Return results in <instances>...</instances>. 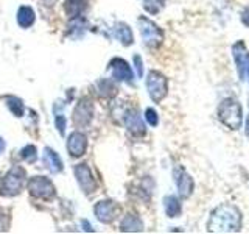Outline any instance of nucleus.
I'll return each instance as SVG.
<instances>
[{
	"label": "nucleus",
	"mask_w": 249,
	"mask_h": 234,
	"mask_svg": "<svg viewBox=\"0 0 249 234\" xmlns=\"http://www.w3.org/2000/svg\"><path fill=\"white\" fill-rule=\"evenodd\" d=\"M243 225V214L238 206L232 203H221L212 213L207 222L210 233H238Z\"/></svg>",
	"instance_id": "obj_1"
},
{
	"label": "nucleus",
	"mask_w": 249,
	"mask_h": 234,
	"mask_svg": "<svg viewBox=\"0 0 249 234\" xmlns=\"http://www.w3.org/2000/svg\"><path fill=\"white\" fill-rule=\"evenodd\" d=\"M218 120L232 131L241 128L243 108L235 97H226L220 101V105H218Z\"/></svg>",
	"instance_id": "obj_2"
},
{
	"label": "nucleus",
	"mask_w": 249,
	"mask_h": 234,
	"mask_svg": "<svg viewBox=\"0 0 249 234\" xmlns=\"http://www.w3.org/2000/svg\"><path fill=\"white\" fill-rule=\"evenodd\" d=\"M27 181V172L20 166H13L10 170L6 172L2 184H0V194L3 197H16L19 195L25 186Z\"/></svg>",
	"instance_id": "obj_3"
},
{
	"label": "nucleus",
	"mask_w": 249,
	"mask_h": 234,
	"mask_svg": "<svg viewBox=\"0 0 249 234\" xmlns=\"http://www.w3.org/2000/svg\"><path fill=\"white\" fill-rule=\"evenodd\" d=\"M137 27L140 36H142L143 45H146L148 49H159L163 42V30L158 23L148 19L146 16H140L137 19Z\"/></svg>",
	"instance_id": "obj_4"
},
{
	"label": "nucleus",
	"mask_w": 249,
	"mask_h": 234,
	"mask_svg": "<svg viewBox=\"0 0 249 234\" xmlns=\"http://www.w3.org/2000/svg\"><path fill=\"white\" fill-rule=\"evenodd\" d=\"M146 89L154 103H160L168 94V78L159 70H150L146 77Z\"/></svg>",
	"instance_id": "obj_5"
},
{
	"label": "nucleus",
	"mask_w": 249,
	"mask_h": 234,
	"mask_svg": "<svg viewBox=\"0 0 249 234\" xmlns=\"http://www.w3.org/2000/svg\"><path fill=\"white\" fill-rule=\"evenodd\" d=\"M28 192L31 197H35L37 200H44V201H50L56 197V189H54V184L50 181L49 178L36 175L33 178H30L28 181Z\"/></svg>",
	"instance_id": "obj_6"
},
{
	"label": "nucleus",
	"mask_w": 249,
	"mask_h": 234,
	"mask_svg": "<svg viewBox=\"0 0 249 234\" xmlns=\"http://www.w3.org/2000/svg\"><path fill=\"white\" fill-rule=\"evenodd\" d=\"M173 181L176 184L179 197L182 200H187L192 197L193 189H195V181H193L192 175L182 166L173 167Z\"/></svg>",
	"instance_id": "obj_7"
},
{
	"label": "nucleus",
	"mask_w": 249,
	"mask_h": 234,
	"mask_svg": "<svg viewBox=\"0 0 249 234\" xmlns=\"http://www.w3.org/2000/svg\"><path fill=\"white\" fill-rule=\"evenodd\" d=\"M75 176H76V181L80 184L81 191L86 194V195H92L93 192L97 191V179L93 176L90 167L88 164H78L75 167Z\"/></svg>",
	"instance_id": "obj_8"
},
{
	"label": "nucleus",
	"mask_w": 249,
	"mask_h": 234,
	"mask_svg": "<svg viewBox=\"0 0 249 234\" xmlns=\"http://www.w3.org/2000/svg\"><path fill=\"white\" fill-rule=\"evenodd\" d=\"M72 119H73V123L76 125V127H80V128L88 127L93 119V103H92L90 98L83 97L80 101H78V105L75 106Z\"/></svg>",
	"instance_id": "obj_9"
},
{
	"label": "nucleus",
	"mask_w": 249,
	"mask_h": 234,
	"mask_svg": "<svg viewBox=\"0 0 249 234\" xmlns=\"http://www.w3.org/2000/svg\"><path fill=\"white\" fill-rule=\"evenodd\" d=\"M123 116V123L126 130L131 133L132 136L136 137H142L146 135V128H145V122L142 119V116L139 114L137 109H126V111L122 113Z\"/></svg>",
	"instance_id": "obj_10"
},
{
	"label": "nucleus",
	"mask_w": 249,
	"mask_h": 234,
	"mask_svg": "<svg viewBox=\"0 0 249 234\" xmlns=\"http://www.w3.org/2000/svg\"><path fill=\"white\" fill-rule=\"evenodd\" d=\"M93 213L101 223H112L117 218V214H119V205L112 200L98 201L93 208Z\"/></svg>",
	"instance_id": "obj_11"
},
{
	"label": "nucleus",
	"mask_w": 249,
	"mask_h": 234,
	"mask_svg": "<svg viewBox=\"0 0 249 234\" xmlns=\"http://www.w3.org/2000/svg\"><path fill=\"white\" fill-rule=\"evenodd\" d=\"M109 67L112 70V77L117 81L120 83H128L131 84L134 81V74H132V69L123 58H112L109 62Z\"/></svg>",
	"instance_id": "obj_12"
},
{
	"label": "nucleus",
	"mask_w": 249,
	"mask_h": 234,
	"mask_svg": "<svg viewBox=\"0 0 249 234\" xmlns=\"http://www.w3.org/2000/svg\"><path fill=\"white\" fill-rule=\"evenodd\" d=\"M88 148V137L83 135L81 131H73L70 133V136L67 137V152L72 158H81L86 153Z\"/></svg>",
	"instance_id": "obj_13"
},
{
	"label": "nucleus",
	"mask_w": 249,
	"mask_h": 234,
	"mask_svg": "<svg viewBox=\"0 0 249 234\" xmlns=\"http://www.w3.org/2000/svg\"><path fill=\"white\" fill-rule=\"evenodd\" d=\"M248 49L243 41H237L232 45V55H233V62H235V69L238 72V78L241 81L245 80V64L248 58Z\"/></svg>",
	"instance_id": "obj_14"
},
{
	"label": "nucleus",
	"mask_w": 249,
	"mask_h": 234,
	"mask_svg": "<svg viewBox=\"0 0 249 234\" xmlns=\"http://www.w3.org/2000/svg\"><path fill=\"white\" fill-rule=\"evenodd\" d=\"M44 164L52 174H59V172H62V169H64L61 156L50 147H45V150H44Z\"/></svg>",
	"instance_id": "obj_15"
},
{
	"label": "nucleus",
	"mask_w": 249,
	"mask_h": 234,
	"mask_svg": "<svg viewBox=\"0 0 249 234\" xmlns=\"http://www.w3.org/2000/svg\"><path fill=\"white\" fill-rule=\"evenodd\" d=\"M143 230V222L137 214H126L120 222V231L123 233H140Z\"/></svg>",
	"instance_id": "obj_16"
},
{
	"label": "nucleus",
	"mask_w": 249,
	"mask_h": 234,
	"mask_svg": "<svg viewBox=\"0 0 249 234\" xmlns=\"http://www.w3.org/2000/svg\"><path fill=\"white\" fill-rule=\"evenodd\" d=\"M114 36L119 39V42L122 45H124V47H129V45L134 44V35H132V30L124 22L115 23V27H114Z\"/></svg>",
	"instance_id": "obj_17"
},
{
	"label": "nucleus",
	"mask_w": 249,
	"mask_h": 234,
	"mask_svg": "<svg viewBox=\"0 0 249 234\" xmlns=\"http://www.w3.org/2000/svg\"><path fill=\"white\" fill-rule=\"evenodd\" d=\"M163 209H165V214L170 218H176L182 214V203L181 198L176 197V195H167L163 198Z\"/></svg>",
	"instance_id": "obj_18"
},
{
	"label": "nucleus",
	"mask_w": 249,
	"mask_h": 234,
	"mask_svg": "<svg viewBox=\"0 0 249 234\" xmlns=\"http://www.w3.org/2000/svg\"><path fill=\"white\" fill-rule=\"evenodd\" d=\"M18 25L20 28H30L36 20L35 10L31 6H20L18 10Z\"/></svg>",
	"instance_id": "obj_19"
},
{
	"label": "nucleus",
	"mask_w": 249,
	"mask_h": 234,
	"mask_svg": "<svg viewBox=\"0 0 249 234\" xmlns=\"http://www.w3.org/2000/svg\"><path fill=\"white\" fill-rule=\"evenodd\" d=\"M86 6H88L86 0H66L64 10L70 19H78L86 10Z\"/></svg>",
	"instance_id": "obj_20"
},
{
	"label": "nucleus",
	"mask_w": 249,
	"mask_h": 234,
	"mask_svg": "<svg viewBox=\"0 0 249 234\" xmlns=\"http://www.w3.org/2000/svg\"><path fill=\"white\" fill-rule=\"evenodd\" d=\"M95 89H97L98 96L103 98H112L117 94V86L114 84L112 80H107V78H103V80L97 81Z\"/></svg>",
	"instance_id": "obj_21"
},
{
	"label": "nucleus",
	"mask_w": 249,
	"mask_h": 234,
	"mask_svg": "<svg viewBox=\"0 0 249 234\" xmlns=\"http://www.w3.org/2000/svg\"><path fill=\"white\" fill-rule=\"evenodd\" d=\"M6 106L13 113V116H16V117H22L23 113H25V106H23V101L19 97H16V96L6 97Z\"/></svg>",
	"instance_id": "obj_22"
},
{
	"label": "nucleus",
	"mask_w": 249,
	"mask_h": 234,
	"mask_svg": "<svg viewBox=\"0 0 249 234\" xmlns=\"http://www.w3.org/2000/svg\"><path fill=\"white\" fill-rule=\"evenodd\" d=\"M167 0H143V8L146 13L158 14L163 6H165Z\"/></svg>",
	"instance_id": "obj_23"
},
{
	"label": "nucleus",
	"mask_w": 249,
	"mask_h": 234,
	"mask_svg": "<svg viewBox=\"0 0 249 234\" xmlns=\"http://www.w3.org/2000/svg\"><path fill=\"white\" fill-rule=\"evenodd\" d=\"M20 158L27 162H35L37 159V148L35 145H25L20 150Z\"/></svg>",
	"instance_id": "obj_24"
},
{
	"label": "nucleus",
	"mask_w": 249,
	"mask_h": 234,
	"mask_svg": "<svg viewBox=\"0 0 249 234\" xmlns=\"http://www.w3.org/2000/svg\"><path fill=\"white\" fill-rule=\"evenodd\" d=\"M145 120L148 122L150 127H158V125H159V116L153 108H146L145 109Z\"/></svg>",
	"instance_id": "obj_25"
},
{
	"label": "nucleus",
	"mask_w": 249,
	"mask_h": 234,
	"mask_svg": "<svg viewBox=\"0 0 249 234\" xmlns=\"http://www.w3.org/2000/svg\"><path fill=\"white\" fill-rule=\"evenodd\" d=\"M54 125H56V130L59 131L61 136L66 135V127H67V119L62 114H58L56 119H54Z\"/></svg>",
	"instance_id": "obj_26"
},
{
	"label": "nucleus",
	"mask_w": 249,
	"mask_h": 234,
	"mask_svg": "<svg viewBox=\"0 0 249 234\" xmlns=\"http://www.w3.org/2000/svg\"><path fill=\"white\" fill-rule=\"evenodd\" d=\"M134 66H136V70H137V77L142 78L143 77V62H142V58H140V55H134Z\"/></svg>",
	"instance_id": "obj_27"
},
{
	"label": "nucleus",
	"mask_w": 249,
	"mask_h": 234,
	"mask_svg": "<svg viewBox=\"0 0 249 234\" xmlns=\"http://www.w3.org/2000/svg\"><path fill=\"white\" fill-rule=\"evenodd\" d=\"M240 20L245 27L249 28V6H245L240 13Z\"/></svg>",
	"instance_id": "obj_28"
},
{
	"label": "nucleus",
	"mask_w": 249,
	"mask_h": 234,
	"mask_svg": "<svg viewBox=\"0 0 249 234\" xmlns=\"http://www.w3.org/2000/svg\"><path fill=\"white\" fill-rule=\"evenodd\" d=\"M245 80H248V84H249V53H248L246 64H245Z\"/></svg>",
	"instance_id": "obj_29"
},
{
	"label": "nucleus",
	"mask_w": 249,
	"mask_h": 234,
	"mask_svg": "<svg viewBox=\"0 0 249 234\" xmlns=\"http://www.w3.org/2000/svg\"><path fill=\"white\" fill-rule=\"evenodd\" d=\"M5 148H6V142L3 140V137H0V155L5 152Z\"/></svg>",
	"instance_id": "obj_30"
},
{
	"label": "nucleus",
	"mask_w": 249,
	"mask_h": 234,
	"mask_svg": "<svg viewBox=\"0 0 249 234\" xmlns=\"http://www.w3.org/2000/svg\"><path fill=\"white\" fill-rule=\"evenodd\" d=\"M81 225L84 226V230H86V231H89V233H92V231H93V230L90 228V225H89V222H86V220H83V222H81Z\"/></svg>",
	"instance_id": "obj_31"
},
{
	"label": "nucleus",
	"mask_w": 249,
	"mask_h": 234,
	"mask_svg": "<svg viewBox=\"0 0 249 234\" xmlns=\"http://www.w3.org/2000/svg\"><path fill=\"white\" fill-rule=\"evenodd\" d=\"M246 136H249V117L246 119Z\"/></svg>",
	"instance_id": "obj_32"
}]
</instances>
